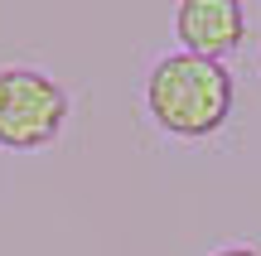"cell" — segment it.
Segmentation results:
<instances>
[{"label":"cell","mask_w":261,"mask_h":256,"mask_svg":"<svg viewBox=\"0 0 261 256\" xmlns=\"http://www.w3.org/2000/svg\"><path fill=\"white\" fill-rule=\"evenodd\" d=\"M213 256H256L252 247H223V251H213Z\"/></svg>","instance_id":"277c9868"},{"label":"cell","mask_w":261,"mask_h":256,"mask_svg":"<svg viewBox=\"0 0 261 256\" xmlns=\"http://www.w3.org/2000/svg\"><path fill=\"white\" fill-rule=\"evenodd\" d=\"M68 121V92L44 68H0V145L39 150L58 140Z\"/></svg>","instance_id":"7a4b0ae2"},{"label":"cell","mask_w":261,"mask_h":256,"mask_svg":"<svg viewBox=\"0 0 261 256\" xmlns=\"http://www.w3.org/2000/svg\"><path fill=\"white\" fill-rule=\"evenodd\" d=\"M145 106L155 126H165L169 135H184V140L213 135L232 116V73L218 58H198L179 48L150 68Z\"/></svg>","instance_id":"6da1fadb"},{"label":"cell","mask_w":261,"mask_h":256,"mask_svg":"<svg viewBox=\"0 0 261 256\" xmlns=\"http://www.w3.org/2000/svg\"><path fill=\"white\" fill-rule=\"evenodd\" d=\"M242 0H179L174 10V34L184 53L198 58H223L242 44Z\"/></svg>","instance_id":"3957f363"}]
</instances>
